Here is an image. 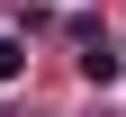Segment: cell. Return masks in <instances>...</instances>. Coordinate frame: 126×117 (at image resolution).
Masks as SVG:
<instances>
[{"mask_svg":"<svg viewBox=\"0 0 126 117\" xmlns=\"http://www.w3.org/2000/svg\"><path fill=\"white\" fill-rule=\"evenodd\" d=\"M81 72H90V81H117V45L90 36V45H81Z\"/></svg>","mask_w":126,"mask_h":117,"instance_id":"cell-1","label":"cell"},{"mask_svg":"<svg viewBox=\"0 0 126 117\" xmlns=\"http://www.w3.org/2000/svg\"><path fill=\"white\" fill-rule=\"evenodd\" d=\"M18 72H27V45H18V36H0V81H18Z\"/></svg>","mask_w":126,"mask_h":117,"instance_id":"cell-2","label":"cell"}]
</instances>
